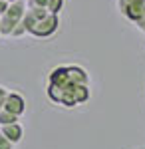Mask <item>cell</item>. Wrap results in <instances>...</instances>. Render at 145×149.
Returning a JSON list of instances; mask_svg holds the SVG:
<instances>
[{"instance_id": "obj_5", "label": "cell", "mask_w": 145, "mask_h": 149, "mask_svg": "<svg viewBox=\"0 0 145 149\" xmlns=\"http://www.w3.org/2000/svg\"><path fill=\"white\" fill-rule=\"evenodd\" d=\"M0 133L6 135L12 143L22 141V127L18 125V123H6V125H2V131H0Z\"/></svg>"}, {"instance_id": "obj_13", "label": "cell", "mask_w": 145, "mask_h": 149, "mask_svg": "<svg viewBox=\"0 0 145 149\" xmlns=\"http://www.w3.org/2000/svg\"><path fill=\"white\" fill-rule=\"evenodd\" d=\"M8 2H16V0H8Z\"/></svg>"}, {"instance_id": "obj_11", "label": "cell", "mask_w": 145, "mask_h": 149, "mask_svg": "<svg viewBox=\"0 0 145 149\" xmlns=\"http://www.w3.org/2000/svg\"><path fill=\"white\" fill-rule=\"evenodd\" d=\"M6 97H8V92L0 86V111L4 109V103H6Z\"/></svg>"}, {"instance_id": "obj_12", "label": "cell", "mask_w": 145, "mask_h": 149, "mask_svg": "<svg viewBox=\"0 0 145 149\" xmlns=\"http://www.w3.org/2000/svg\"><path fill=\"white\" fill-rule=\"evenodd\" d=\"M8 6H10V2H8V0H0V16L8 10Z\"/></svg>"}, {"instance_id": "obj_7", "label": "cell", "mask_w": 145, "mask_h": 149, "mask_svg": "<svg viewBox=\"0 0 145 149\" xmlns=\"http://www.w3.org/2000/svg\"><path fill=\"white\" fill-rule=\"evenodd\" d=\"M48 12L50 14H58V12L64 8V0H48Z\"/></svg>"}, {"instance_id": "obj_8", "label": "cell", "mask_w": 145, "mask_h": 149, "mask_svg": "<svg viewBox=\"0 0 145 149\" xmlns=\"http://www.w3.org/2000/svg\"><path fill=\"white\" fill-rule=\"evenodd\" d=\"M26 6L28 8H46L48 6V0H28Z\"/></svg>"}, {"instance_id": "obj_1", "label": "cell", "mask_w": 145, "mask_h": 149, "mask_svg": "<svg viewBox=\"0 0 145 149\" xmlns=\"http://www.w3.org/2000/svg\"><path fill=\"white\" fill-rule=\"evenodd\" d=\"M48 95L56 103H62L66 107H74L82 102H88L89 92L88 86H79L70 78L68 68H56L50 74V88H48Z\"/></svg>"}, {"instance_id": "obj_3", "label": "cell", "mask_w": 145, "mask_h": 149, "mask_svg": "<svg viewBox=\"0 0 145 149\" xmlns=\"http://www.w3.org/2000/svg\"><path fill=\"white\" fill-rule=\"evenodd\" d=\"M58 26H60L58 14H48V16H44L42 20H38V22L30 28V34L38 36V38H46V36L54 34L58 30Z\"/></svg>"}, {"instance_id": "obj_9", "label": "cell", "mask_w": 145, "mask_h": 149, "mask_svg": "<svg viewBox=\"0 0 145 149\" xmlns=\"http://www.w3.org/2000/svg\"><path fill=\"white\" fill-rule=\"evenodd\" d=\"M12 145H14V143H12L10 139L0 133V149H12Z\"/></svg>"}, {"instance_id": "obj_10", "label": "cell", "mask_w": 145, "mask_h": 149, "mask_svg": "<svg viewBox=\"0 0 145 149\" xmlns=\"http://www.w3.org/2000/svg\"><path fill=\"white\" fill-rule=\"evenodd\" d=\"M22 34H26V26L20 22V24H16V26H14V30H12L10 36H22Z\"/></svg>"}, {"instance_id": "obj_6", "label": "cell", "mask_w": 145, "mask_h": 149, "mask_svg": "<svg viewBox=\"0 0 145 149\" xmlns=\"http://www.w3.org/2000/svg\"><path fill=\"white\" fill-rule=\"evenodd\" d=\"M18 121V115L8 111V109H2L0 111V125H6V123H16Z\"/></svg>"}, {"instance_id": "obj_2", "label": "cell", "mask_w": 145, "mask_h": 149, "mask_svg": "<svg viewBox=\"0 0 145 149\" xmlns=\"http://www.w3.org/2000/svg\"><path fill=\"white\" fill-rule=\"evenodd\" d=\"M24 14H26V4H22L20 0L10 2L8 10L0 16V34H12L14 26L22 22Z\"/></svg>"}, {"instance_id": "obj_4", "label": "cell", "mask_w": 145, "mask_h": 149, "mask_svg": "<svg viewBox=\"0 0 145 149\" xmlns=\"http://www.w3.org/2000/svg\"><path fill=\"white\" fill-rule=\"evenodd\" d=\"M4 109H8V111H12V113H16L20 117L24 113V109H26V102H24L22 95H18V93H8L6 103H4Z\"/></svg>"}]
</instances>
